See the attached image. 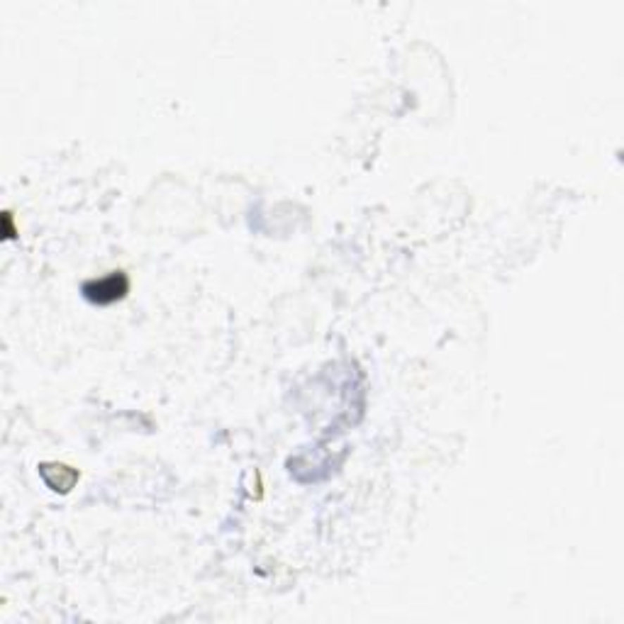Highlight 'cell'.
Listing matches in <instances>:
<instances>
[{"label":"cell","mask_w":624,"mask_h":624,"mask_svg":"<svg viewBox=\"0 0 624 624\" xmlns=\"http://www.w3.org/2000/svg\"><path fill=\"white\" fill-rule=\"evenodd\" d=\"M130 293V278L125 271H110L108 276L83 283V298L93 305H113Z\"/></svg>","instance_id":"6da1fadb"},{"label":"cell","mask_w":624,"mask_h":624,"mask_svg":"<svg viewBox=\"0 0 624 624\" xmlns=\"http://www.w3.org/2000/svg\"><path fill=\"white\" fill-rule=\"evenodd\" d=\"M3 222H5V237H8V239H13V237H15V230H13V215H10V213H3Z\"/></svg>","instance_id":"7a4b0ae2"}]
</instances>
